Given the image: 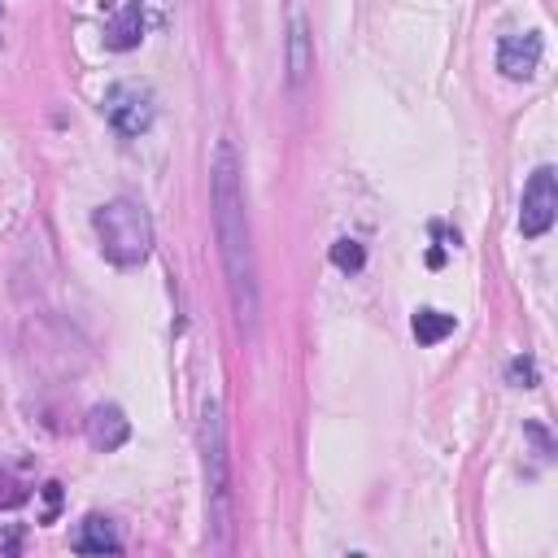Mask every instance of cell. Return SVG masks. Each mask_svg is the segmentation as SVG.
Returning <instances> with one entry per match:
<instances>
[{
  "label": "cell",
  "instance_id": "1",
  "mask_svg": "<svg viewBox=\"0 0 558 558\" xmlns=\"http://www.w3.org/2000/svg\"><path fill=\"white\" fill-rule=\"evenodd\" d=\"M240 157L231 140L214 144L209 161V205H214V235H218V257L231 292V310L244 336L257 331L262 296H257V262H253V231H248V209H244V179H240Z\"/></svg>",
  "mask_w": 558,
  "mask_h": 558
},
{
  "label": "cell",
  "instance_id": "12",
  "mask_svg": "<svg viewBox=\"0 0 558 558\" xmlns=\"http://www.w3.org/2000/svg\"><path fill=\"white\" fill-rule=\"evenodd\" d=\"M331 266H336V270L357 275V270L366 266V248H362L357 240H349V235H344V240H336V244H331Z\"/></svg>",
  "mask_w": 558,
  "mask_h": 558
},
{
  "label": "cell",
  "instance_id": "16",
  "mask_svg": "<svg viewBox=\"0 0 558 558\" xmlns=\"http://www.w3.org/2000/svg\"><path fill=\"white\" fill-rule=\"evenodd\" d=\"M527 436L541 445V453H554V445H549V436H545V427H541V423H527Z\"/></svg>",
  "mask_w": 558,
  "mask_h": 558
},
{
  "label": "cell",
  "instance_id": "10",
  "mask_svg": "<svg viewBox=\"0 0 558 558\" xmlns=\"http://www.w3.org/2000/svg\"><path fill=\"white\" fill-rule=\"evenodd\" d=\"M140 39H144V0H131V4L113 17V26L105 31V44L118 48V52H126V48H135Z\"/></svg>",
  "mask_w": 558,
  "mask_h": 558
},
{
  "label": "cell",
  "instance_id": "7",
  "mask_svg": "<svg viewBox=\"0 0 558 558\" xmlns=\"http://www.w3.org/2000/svg\"><path fill=\"white\" fill-rule=\"evenodd\" d=\"M126 436H131V423H126V414L118 410V405H96L92 414H87V440H92V449H100V453H113V449H122L126 445Z\"/></svg>",
  "mask_w": 558,
  "mask_h": 558
},
{
  "label": "cell",
  "instance_id": "13",
  "mask_svg": "<svg viewBox=\"0 0 558 558\" xmlns=\"http://www.w3.org/2000/svg\"><path fill=\"white\" fill-rule=\"evenodd\" d=\"M506 379H510L514 388H536V362H532V357H514V362L506 366Z\"/></svg>",
  "mask_w": 558,
  "mask_h": 558
},
{
  "label": "cell",
  "instance_id": "6",
  "mask_svg": "<svg viewBox=\"0 0 558 558\" xmlns=\"http://www.w3.org/2000/svg\"><path fill=\"white\" fill-rule=\"evenodd\" d=\"M541 65V35L536 31H519V35H501L497 44V70L506 78H532Z\"/></svg>",
  "mask_w": 558,
  "mask_h": 558
},
{
  "label": "cell",
  "instance_id": "3",
  "mask_svg": "<svg viewBox=\"0 0 558 558\" xmlns=\"http://www.w3.org/2000/svg\"><path fill=\"white\" fill-rule=\"evenodd\" d=\"M201 453H205V497H209V527L218 545H227L231 527V471H227V423L222 405L209 397L201 414Z\"/></svg>",
  "mask_w": 558,
  "mask_h": 558
},
{
  "label": "cell",
  "instance_id": "2",
  "mask_svg": "<svg viewBox=\"0 0 558 558\" xmlns=\"http://www.w3.org/2000/svg\"><path fill=\"white\" fill-rule=\"evenodd\" d=\"M92 227H96V240H100V253L113 262V266H140L148 262L153 253V218L140 201L131 196H113L105 201L96 214H92Z\"/></svg>",
  "mask_w": 558,
  "mask_h": 558
},
{
  "label": "cell",
  "instance_id": "9",
  "mask_svg": "<svg viewBox=\"0 0 558 558\" xmlns=\"http://www.w3.org/2000/svg\"><path fill=\"white\" fill-rule=\"evenodd\" d=\"M74 549H78V554H118V549H122V541H118V532H113V523H109V519L87 514V519H83V527H78V536H74Z\"/></svg>",
  "mask_w": 558,
  "mask_h": 558
},
{
  "label": "cell",
  "instance_id": "14",
  "mask_svg": "<svg viewBox=\"0 0 558 558\" xmlns=\"http://www.w3.org/2000/svg\"><path fill=\"white\" fill-rule=\"evenodd\" d=\"M26 497H31V493H26L9 471H0V510H17Z\"/></svg>",
  "mask_w": 558,
  "mask_h": 558
},
{
  "label": "cell",
  "instance_id": "11",
  "mask_svg": "<svg viewBox=\"0 0 558 558\" xmlns=\"http://www.w3.org/2000/svg\"><path fill=\"white\" fill-rule=\"evenodd\" d=\"M410 331H414V340H418V344H440V340L453 331V314L423 305V310H414V318H410Z\"/></svg>",
  "mask_w": 558,
  "mask_h": 558
},
{
  "label": "cell",
  "instance_id": "8",
  "mask_svg": "<svg viewBox=\"0 0 558 558\" xmlns=\"http://www.w3.org/2000/svg\"><path fill=\"white\" fill-rule=\"evenodd\" d=\"M310 70H314V39H310L305 17H292V26H288V83L301 87L310 78Z\"/></svg>",
  "mask_w": 558,
  "mask_h": 558
},
{
  "label": "cell",
  "instance_id": "15",
  "mask_svg": "<svg viewBox=\"0 0 558 558\" xmlns=\"http://www.w3.org/2000/svg\"><path fill=\"white\" fill-rule=\"evenodd\" d=\"M44 501H48L44 523H52V519H57V506H61V484H44Z\"/></svg>",
  "mask_w": 558,
  "mask_h": 558
},
{
  "label": "cell",
  "instance_id": "5",
  "mask_svg": "<svg viewBox=\"0 0 558 558\" xmlns=\"http://www.w3.org/2000/svg\"><path fill=\"white\" fill-rule=\"evenodd\" d=\"M554 214H558V179H554V166H536L527 187H523V205H519V231L527 240L545 235L554 227Z\"/></svg>",
  "mask_w": 558,
  "mask_h": 558
},
{
  "label": "cell",
  "instance_id": "4",
  "mask_svg": "<svg viewBox=\"0 0 558 558\" xmlns=\"http://www.w3.org/2000/svg\"><path fill=\"white\" fill-rule=\"evenodd\" d=\"M105 118H109V126H113L118 135H126V140L144 135V131L153 126V118H157L153 87H144V83H113V87L105 92Z\"/></svg>",
  "mask_w": 558,
  "mask_h": 558
}]
</instances>
